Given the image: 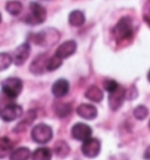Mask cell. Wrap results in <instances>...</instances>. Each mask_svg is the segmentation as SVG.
Segmentation results:
<instances>
[{
    "label": "cell",
    "instance_id": "obj_1",
    "mask_svg": "<svg viewBox=\"0 0 150 160\" xmlns=\"http://www.w3.org/2000/svg\"><path fill=\"white\" fill-rule=\"evenodd\" d=\"M113 34L117 41H124L133 37V22L130 18H122L113 30Z\"/></svg>",
    "mask_w": 150,
    "mask_h": 160
},
{
    "label": "cell",
    "instance_id": "obj_2",
    "mask_svg": "<svg viewBox=\"0 0 150 160\" xmlns=\"http://www.w3.org/2000/svg\"><path fill=\"white\" fill-rule=\"evenodd\" d=\"M30 14L27 15L25 18V21L27 24H30V25H39V24H42L46 20V17H47L46 8L42 5H40L39 2H30Z\"/></svg>",
    "mask_w": 150,
    "mask_h": 160
},
{
    "label": "cell",
    "instance_id": "obj_3",
    "mask_svg": "<svg viewBox=\"0 0 150 160\" xmlns=\"http://www.w3.org/2000/svg\"><path fill=\"white\" fill-rule=\"evenodd\" d=\"M59 32L58 31L53 30V28H49V30L42 31V32H39V33H35V34L30 35V40L38 44V45H42V46H49L52 44H54L55 41L59 40Z\"/></svg>",
    "mask_w": 150,
    "mask_h": 160
},
{
    "label": "cell",
    "instance_id": "obj_4",
    "mask_svg": "<svg viewBox=\"0 0 150 160\" xmlns=\"http://www.w3.org/2000/svg\"><path fill=\"white\" fill-rule=\"evenodd\" d=\"M1 88H2V92L8 98L15 99L16 97H19V94H20L21 91H22V81H21V79L15 78V77L7 78V79H5L2 81Z\"/></svg>",
    "mask_w": 150,
    "mask_h": 160
},
{
    "label": "cell",
    "instance_id": "obj_5",
    "mask_svg": "<svg viewBox=\"0 0 150 160\" xmlns=\"http://www.w3.org/2000/svg\"><path fill=\"white\" fill-rule=\"evenodd\" d=\"M32 138L35 142L46 144L53 138V130L46 124H38L32 130Z\"/></svg>",
    "mask_w": 150,
    "mask_h": 160
},
{
    "label": "cell",
    "instance_id": "obj_6",
    "mask_svg": "<svg viewBox=\"0 0 150 160\" xmlns=\"http://www.w3.org/2000/svg\"><path fill=\"white\" fill-rule=\"evenodd\" d=\"M81 151L83 155H86L87 158H95L99 155L101 151V142L99 139L96 138H89L86 141H83Z\"/></svg>",
    "mask_w": 150,
    "mask_h": 160
},
{
    "label": "cell",
    "instance_id": "obj_7",
    "mask_svg": "<svg viewBox=\"0 0 150 160\" xmlns=\"http://www.w3.org/2000/svg\"><path fill=\"white\" fill-rule=\"evenodd\" d=\"M21 115H22V107L20 105H16V104H11V105L6 106L0 113L1 119L6 122L19 119Z\"/></svg>",
    "mask_w": 150,
    "mask_h": 160
},
{
    "label": "cell",
    "instance_id": "obj_8",
    "mask_svg": "<svg viewBox=\"0 0 150 160\" xmlns=\"http://www.w3.org/2000/svg\"><path fill=\"white\" fill-rule=\"evenodd\" d=\"M72 135L79 141H86L91 138V127L83 122H77L72 127Z\"/></svg>",
    "mask_w": 150,
    "mask_h": 160
},
{
    "label": "cell",
    "instance_id": "obj_9",
    "mask_svg": "<svg viewBox=\"0 0 150 160\" xmlns=\"http://www.w3.org/2000/svg\"><path fill=\"white\" fill-rule=\"evenodd\" d=\"M125 99V90L124 87L119 86L115 91L109 93V107L113 111H116L117 108H120L121 105L123 104V101Z\"/></svg>",
    "mask_w": 150,
    "mask_h": 160
},
{
    "label": "cell",
    "instance_id": "obj_10",
    "mask_svg": "<svg viewBox=\"0 0 150 160\" xmlns=\"http://www.w3.org/2000/svg\"><path fill=\"white\" fill-rule=\"evenodd\" d=\"M30 53V46L28 42H24L20 46H18L15 48L14 52H13V55H12L15 65L18 66L22 65L26 60H27Z\"/></svg>",
    "mask_w": 150,
    "mask_h": 160
},
{
    "label": "cell",
    "instance_id": "obj_11",
    "mask_svg": "<svg viewBox=\"0 0 150 160\" xmlns=\"http://www.w3.org/2000/svg\"><path fill=\"white\" fill-rule=\"evenodd\" d=\"M76 47H77V45H76V42L74 40L65 41L63 44H61L58 47V50L55 52V55H58L62 60L66 59V58H69L70 55H73L76 52Z\"/></svg>",
    "mask_w": 150,
    "mask_h": 160
},
{
    "label": "cell",
    "instance_id": "obj_12",
    "mask_svg": "<svg viewBox=\"0 0 150 160\" xmlns=\"http://www.w3.org/2000/svg\"><path fill=\"white\" fill-rule=\"evenodd\" d=\"M76 113L80 115L81 118L87 120H93L97 115V110L95 106L90 105V104H81L76 108Z\"/></svg>",
    "mask_w": 150,
    "mask_h": 160
},
{
    "label": "cell",
    "instance_id": "obj_13",
    "mask_svg": "<svg viewBox=\"0 0 150 160\" xmlns=\"http://www.w3.org/2000/svg\"><path fill=\"white\" fill-rule=\"evenodd\" d=\"M52 92L56 98H62L69 92V82L66 79L56 80L52 86Z\"/></svg>",
    "mask_w": 150,
    "mask_h": 160
},
{
    "label": "cell",
    "instance_id": "obj_14",
    "mask_svg": "<svg viewBox=\"0 0 150 160\" xmlns=\"http://www.w3.org/2000/svg\"><path fill=\"white\" fill-rule=\"evenodd\" d=\"M46 54H41L40 57H38L36 59L32 62L30 65V71L34 73V74H41L46 71V62H47Z\"/></svg>",
    "mask_w": 150,
    "mask_h": 160
},
{
    "label": "cell",
    "instance_id": "obj_15",
    "mask_svg": "<svg viewBox=\"0 0 150 160\" xmlns=\"http://www.w3.org/2000/svg\"><path fill=\"white\" fill-rule=\"evenodd\" d=\"M30 158V151L27 147H18L11 152L10 160H28Z\"/></svg>",
    "mask_w": 150,
    "mask_h": 160
},
{
    "label": "cell",
    "instance_id": "obj_16",
    "mask_svg": "<svg viewBox=\"0 0 150 160\" xmlns=\"http://www.w3.org/2000/svg\"><path fill=\"white\" fill-rule=\"evenodd\" d=\"M85 20H86V17L83 14V12H81V11H73L68 15V21H69L70 25L74 26V27H80V26H82L85 24Z\"/></svg>",
    "mask_w": 150,
    "mask_h": 160
},
{
    "label": "cell",
    "instance_id": "obj_17",
    "mask_svg": "<svg viewBox=\"0 0 150 160\" xmlns=\"http://www.w3.org/2000/svg\"><path fill=\"white\" fill-rule=\"evenodd\" d=\"M86 98L91 100L94 102H100L103 99V92L97 87V86H90L88 90L86 91Z\"/></svg>",
    "mask_w": 150,
    "mask_h": 160
},
{
    "label": "cell",
    "instance_id": "obj_18",
    "mask_svg": "<svg viewBox=\"0 0 150 160\" xmlns=\"http://www.w3.org/2000/svg\"><path fill=\"white\" fill-rule=\"evenodd\" d=\"M32 160H52V151L47 147H39L32 153Z\"/></svg>",
    "mask_w": 150,
    "mask_h": 160
},
{
    "label": "cell",
    "instance_id": "obj_19",
    "mask_svg": "<svg viewBox=\"0 0 150 160\" xmlns=\"http://www.w3.org/2000/svg\"><path fill=\"white\" fill-rule=\"evenodd\" d=\"M6 11L12 15H18L22 11V4L18 0H12L6 4Z\"/></svg>",
    "mask_w": 150,
    "mask_h": 160
},
{
    "label": "cell",
    "instance_id": "obj_20",
    "mask_svg": "<svg viewBox=\"0 0 150 160\" xmlns=\"http://www.w3.org/2000/svg\"><path fill=\"white\" fill-rule=\"evenodd\" d=\"M62 65V59L59 58L58 55H53V57H50L47 59V62H46V71H55L58 70L60 66Z\"/></svg>",
    "mask_w": 150,
    "mask_h": 160
},
{
    "label": "cell",
    "instance_id": "obj_21",
    "mask_svg": "<svg viewBox=\"0 0 150 160\" xmlns=\"http://www.w3.org/2000/svg\"><path fill=\"white\" fill-rule=\"evenodd\" d=\"M69 146L67 142L65 141H59V142H56L54 146V152L55 154L58 155V157H60V158H63L66 155L69 153Z\"/></svg>",
    "mask_w": 150,
    "mask_h": 160
},
{
    "label": "cell",
    "instance_id": "obj_22",
    "mask_svg": "<svg viewBox=\"0 0 150 160\" xmlns=\"http://www.w3.org/2000/svg\"><path fill=\"white\" fill-rule=\"evenodd\" d=\"M72 107L69 104H65V102H59L55 105V113L59 117H67L70 113Z\"/></svg>",
    "mask_w": 150,
    "mask_h": 160
},
{
    "label": "cell",
    "instance_id": "obj_23",
    "mask_svg": "<svg viewBox=\"0 0 150 160\" xmlns=\"http://www.w3.org/2000/svg\"><path fill=\"white\" fill-rule=\"evenodd\" d=\"M13 61V57L8 53H0V71L8 68Z\"/></svg>",
    "mask_w": 150,
    "mask_h": 160
},
{
    "label": "cell",
    "instance_id": "obj_24",
    "mask_svg": "<svg viewBox=\"0 0 150 160\" xmlns=\"http://www.w3.org/2000/svg\"><path fill=\"white\" fill-rule=\"evenodd\" d=\"M12 142L7 138H0V158H2L11 151Z\"/></svg>",
    "mask_w": 150,
    "mask_h": 160
},
{
    "label": "cell",
    "instance_id": "obj_25",
    "mask_svg": "<svg viewBox=\"0 0 150 160\" xmlns=\"http://www.w3.org/2000/svg\"><path fill=\"white\" fill-rule=\"evenodd\" d=\"M148 113H149L148 108L143 105L137 106L135 110H134V115H135L136 119H138V120L145 119V118H147V115H148Z\"/></svg>",
    "mask_w": 150,
    "mask_h": 160
},
{
    "label": "cell",
    "instance_id": "obj_26",
    "mask_svg": "<svg viewBox=\"0 0 150 160\" xmlns=\"http://www.w3.org/2000/svg\"><path fill=\"white\" fill-rule=\"evenodd\" d=\"M143 20L150 27V0H147L143 6Z\"/></svg>",
    "mask_w": 150,
    "mask_h": 160
},
{
    "label": "cell",
    "instance_id": "obj_27",
    "mask_svg": "<svg viewBox=\"0 0 150 160\" xmlns=\"http://www.w3.org/2000/svg\"><path fill=\"white\" fill-rule=\"evenodd\" d=\"M105 91H108V92H113V91H115L117 87H119V84L116 82L115 80H105Z\"/></svg>",
    "mask_w": 150,
    "mask_h": 160
},
{
    "label": "cell",
    "instance_id": "obj_28",
    "mask_svg": "<svg viewBox=\"0 0 150 160\" xmlns=\"http://www.w3.org/2000/svg\"><path fill=\"white\" fill-rule=\"evenodd\" d=\"M144 159H147V160H150V146L145 150V152H144Z\"/></svg>",
    "mask_w": 150,
    "mask_h": 160
},
{
    "label": "cell",
    "instance_id": "obj_29",
    "mask_svg": "<svg viewBox=\"0 0 150 160\" xmlns=\"http://www.w3.org/2000/svg\"><path fill=\"white\" fill-rule=\"evenodd\" d=\"M148 80H149V82H150V70H149V72H148Z\"/></svg>",
    "mask_w": 150,
    "mask_h": 160
},
{
    "label": "cell",
    "instance_id": "obj_30",
    "mask_svg": "<svg viewBox=\"0 0 150 160\" xmlns=\"http://www.w3.org/2000/svg\"><path fill=\"white\" fill-rule=\"evenodd\" d=\"M0 22H1V14H0Z\"/></svg>",
    "mask_w": 150,
    "mask_h": 160
},
{
    "label": "cell",
    "instance_id": "obj_31",
    "mask_svg": "<svg viewBox=\"0 0 150 160\" xmlns=\"http://www.w3.org/2000/svg\"><path fill=\"white\" fill-rule=\"evenodd\" d=\"M149 127H150V121H149Z\"/></svg>",
    "mask_w": 150,
    "mask_h": 160
},
{
    "label": "cell",
    "instance_id": "obj_32",
    "mask_svg": "<svg viewBox=\"0 0 150 160\" xmlns=\"http://www.w3.org/2000/svg\"><path fill=\"white\" fill-rule=\"evenodd\" d=\"M45 1H48V0H45Z\"/></svg>",
    "mask_w": 150,
    "mask_h": 160
}]
</instances>
